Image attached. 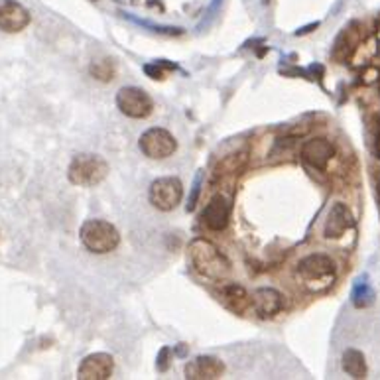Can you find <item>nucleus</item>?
Returning a JSON list of instances; mask_svg holds the SVG:
<instances>
[{"label":"nucleus","instance_id":"a211bd4d","mask_svg":"<svg viewBox=\"0 0 380 380\" xmlns=\"http://www.w3.org/2000/svg\"><path fill=\"white\" fill-rule=\"evenodd\" d=\"M89 71H91V75L95 79H99V81H110L112 75H115V65H112V61L110 60H95L91 65H89Z\"/></svg>","mask_w":380,"mask_h":380},{"label":"nucleus","instance_id":"4468645a","mask_svg":"<svg viewBox=\"0 0 380 380\" xmlns=\"http://www.w3.org/2000/svg\"><path fill=\"white\" fill-rule=\"evenodd\" d=\"M355 221H353V215L347 209V205L343 203H335L329 209V215H327V221H325V227H323V235L325 238H341L345 235L349 228H353Z\"/></svg>","mask_w":380,"mask_h":380},{"label":"nucleus","instance_id":"39448f33","mask_svg":"<svg viewBox=\"0 0 380 380\" xmlns=\"http://www.w3.org/2000/svg\"><path fill=\"white\" fill-rule=\"evenodd\" d=\"M117 107L128 119H146L152 115L154 101L140 87H122L117 93Z\"/></svg>","mask_w":380,"mask_h":380},{"label":"nucleus","instance_id":"20e7f679","mask_svg":"<svg viewBox=\"0 0 380 380\" xmlns=\"http://www.w3.org/2000/svg\"><path fill=\"white\" fill-rule=\"evenodd\" d=\"M69 181L81 187L99 186L109 176V164L95 154H79L75 156L68 169Z\"/></svg>","mask_w":380,"mask_h":380},{"label":"nucleus","instance_id":"423d86ee","mask_svg":"<svg viewBox=\"0 0 380 380\" xmlns=\"http://www.w3.org/2000/svg\"><path fill=\"white\" fill-rule=\"evenodd\" d=\"M140 150L150 160H166L178 150L176 138L166 128H150L140 136Z\"/></svg>","mask_w":380,"mask_h":380},{"label":"nucleus","instance_id":"6ab92c4d","mask_svg":"<svg viewBox=\"0 0 380 380\" xmlns=\"http://www.w3.org/2000/svg\"><path fill=\"white\" fill-rule=\"evenodd\" d=\"M374 302V292L371 290V286L366 282H359L355 290V305L357 307H366Z\"/></svg>","mask_w":380,"mask_h":380},{"label":"nucleus","instance_id":"1a4fd4ad","mask_svg":"<svg viewBox=\"0 0 380 380\" xmlns=\"http://www.w3.org/2000/svg\"><path fill=\"white\" fill-rule=\"evenodd\" d=\"M228 219H231V201L225 195L211 197L201 213L203 227L209 228L213 233H221V231L227 228Z\"/></svg>","mask_w":380,"mask_h":380},{"label":"nucleus","instance_id":"f257e3e1","mask_svg":"<svg viewBox=\"0 0 380 380\" xmlns=\"http://www.w3.org/2000/svg\"><path fill=\"white\" fill-rule=\"evenodd\" d=\"M189 264L201 278L211 282H223L231 272V262L221 253L219 246L207 238H195L187 248Z\"/></svg>","mask_w":380,"mask_h":380},{"label":"nucleus","instance_id":"9d476101","mask_svg":"<svg viewBox=\"0 0 380 380\" xmlns=\"http://www.w3.org/2000/svg\"><path fill=\"white\" fill-rule=\"evenodd\" d=\"M115 372V361L107 353H93L85 357L79 369L77 379L79 380H109Z\"/></svg>","mask_w":380,"mask_h":380},{"label":"nucleus","instance_id":"9b49d317","mask_svg":"<svg viewBox=\"0 0 380 380\" xmlns=\"http://www.w3.org/2000/svg\"><path fill=\"white\" fill-rule=\"evenodd\" d=\"M30 12L16 0H0V30L16 34L30 24Z\"/></svg>","mask_w":380,"mask_h":380},{"label":"nucleus","instance_id":"2eb2a0df","mask_svg":"<svg viewBox=\"0 0 380 380\" xmlns=\"http://www.w3.org/2000/svg\"><path fill=\"white\" fill-rule=\"evenodd\" d=\"M248 164V152H235L228 154L225 158H221L215 166V178L217 179H228L235 178L238 174H243V169Z\"/></svg>","mask_w":380,"mask_h":380},{"label":"nucleus","instance_id":"6e6552de","mask_svg":"<svg viewBox=\"0 0 380 380\" xmlns=\"http://www.w3.org/2000/svg\"><path fill=\"white\" fill-rule=\"evenodd\" d=\"M284 305V297L278 290L274 287H258L250 294V305L248 310H253V313L260 320H268L274 317L276 313L282 312Z\"/></svg>","mask_w":380,"mask_h":380},{"label":"nucleus","instance_id":"f8f14e48","mask_svg":"<svg viewBox=\"0 0 380 380\" xmlns=\"http://www.w3.org/2000/svg\"><path fill=\"white\" fill-rule=\"evenodd\" d=\"M333 154H335V148H333V144L327 140V138H312V140H307V142L302 146V160L313 169H323L329 166L331 158H333Z\"/></svg>","mask_w":380,"mask_h":380},{"label":"nucleus","instance_id":"f3484780","mask_svg":"<svg viewBox=\"0 0 380 380\" xmlns=\"http://www.w3.org/2000/svg\"><path fill=\"white\" fill-rule=\"evenodd\" d=\"M343 369L351 379H364L366 376V361L364 355L357 349H347L343 355Z\"/></svg>","mask_w":380,"mask_h":380},{"label":"nucleus","instance_id":"7ed1b4c3","mask_svg":"<svg viewBox=\"0 0 380 380\" xmlns=\"http://www.w3.org/2000/svg\"><path fill=\"white\" fill-rule=\"evenodd\" d=\"M79 238L87 250L95 254H107L115 250L120 243V235L115 225L102 219L85 221L79 231Z\"/></svg>","mask_w":380,"mask_h":380},{"label":"nucleus","instance_id":"f03ea898","mask_svg":"<svg viewBox=\"0 0 380 380\" xmlns=\"http://www.w3.org/2000/svg\"><path fill=\"white\" fill-rule=\"evenodd\" d=\"M296 276L307 290H325L335 280V262L327 254H307L297 262Z\"/></svg>","mask_w":380,"mask_h":380},{"label":"nucleus","instance_id":"ddd939ff","mask_svg":"<svg viewBox=\"0 0 380 380\" xmlns=\"http://www.w3.org/2000/svg\"><path fill=\"white\" fill-rule=\"evenodd\" d=\"M225 372V364L217 357H197L186 366V379L189 380H215Z\"/></svg>","mask_w":380,"mask_h":380},{"label":"nucleus","instance_id":"dca6fc26","mask_svg":"<svg viewBox=\"0 0 380 380\" xmlns=\"http://www.w3.org/2000/svg\"><path fill=\"white\" fill-rule=\"evenodd\" d=\"M221 302L227 305L228 310L243 313L250 305V294L238 284H225L221 287Z\"/></svg>","mask_w":380,"mask_h":380},{"label":"nucleus","instance_id":"0eeeda50","mask_svg":"<svg viewBox=\"0 0 380 380\" xmlns=\"http://www.w3.org/2000/svg\"><path fill=\"white\" fill-rule=\"evenodd\" d=\"M184 186L178 178H158L150 186V203L158 211H174L181 203Z\"/></svg>","mask_w":380,"mask_h":380}]
</instances>
